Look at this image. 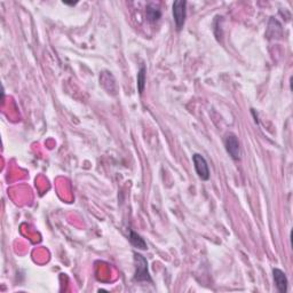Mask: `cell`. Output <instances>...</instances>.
<instances>
[{"label": "cell", "instance_id": "6da1fadb", "mask_svg": "<svg viewBox=\"0 0 293 293\" xmlns=\"http://www.w3.org/2000/svg\"><path fill=\"white\" fill-rule=\"evenodd\" d=\"M134 264H135V282H152L148 270V261L140 253H134Z\"/></svg>", "mask_w": 293, "mask_h": 293}, {"label": "cell", "instance_id": "ba28073f", "mask_svg": "<svg viewBox=\"0 0 293 293\" xmlns=\"http://www.w3.org/2000/svg\"><path fill=\"white\" fill-rule=\"evenodd\" d=\"M146 68L145 64H142L140 67V70L138 73V77H136V80H138V91L140 95L143 94L146 87Z\"/></svg>", "mask_w": 293, "mask_h": 293}, {"label": "cell", "instance_id": "52a82bcc", "mask_svg": "<svg viewBox=\"0 0 293 293\" xmlns=\"http://www.w3.org/2000/svg\"><path fill=\"white\" fill-rule=\"evenodd\" d=\"M128 240L131 242V244L133 246L140 248V250H146L148 246H146V241L143 240V238L140 236L138 233H135V231H133L129 229L128 230Z\"/></svg>", "mask_w": 293, "mask_h": 293}, {"label": "cell", "instance_id": "8992f818", "mask_svg": "<svg viewBox=\"0 0 293 293\" xmlns=\"http://www.w3.org/2000/svg\"><path fill=\"white\" fill-rule=\"evenodd\" d=\"M146 15L149 22L154 23V22H157L158 20L162 18V11L158 5L154 4V2H150V4L146 6Z\"/></svg>", "mask_w": 293, "mask_h": 293}, {"label": "cell", "instance_id": "3957f363", "mask_svg": "<svg viewBox=\"0 0 293 293\" xmlns=\"http://www.w3.org/2000/svg\"><path fill=\"white\" fill-rule=\"evenodd\" d=\"M224 146H226V150L230 157L234 161H238L241 158V146L238 138L233 133H229L224 139Z\"/></svg>", "mask_w": 293, "mask_h": 293}, {"label": "cell", "instance_id": "5b68a950", "mask_svg": "<svg viewBox=\"0 0 293 293\" xmlns=\"http://www.w3.org/2000/svg\"><path fill=\"white\" fill-rule=\"evenodd\" d=\"M272 276H274V281L279 293H285L288 291V277H286L285 272L278 268L272 269Z\"/></svg>", "mask_w": 293, "mask_h": 293}, {"label": "cell", "instance_id": "277c9868", "mask_svg": "<svg viewBox=\"0 0 293 293\" xmlns=\"http://www.w3.org/2000/svg\"><path fill=\"white\" fill-rule=\"evenodd\" d=\"M193 161H194V165H195L197 175H198L203 181H207V180L210 179V169H209V165H207L206 159L204 158L202 155L194 154Z\"/></svg>", "mask_w": 293, "mask_h": 293}, {"label": "cell", "instance_id": "7a4b0ae2", "mask_svg": "<svg viewBox=\"0 0 293 293\" xmlns=\"http://www.w3.org/2000/svg\"><path fill=\"white\" fill-rule=\"evenodd\" d=\"M173 19L176 26V30L180 31L183 28L187 18V1L185 0H176L173 2Z\"/></svg>", "mask_w": 293, "mask_h": 293}]
</instances>
